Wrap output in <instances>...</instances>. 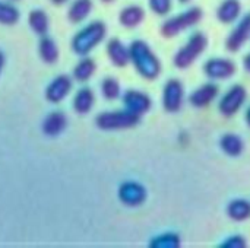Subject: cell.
Returning <instances> with one entry per match:
<instances>
[{"label": "cell", "mask_w": 250, "mask_h": 248, "mask_svg": "<svg viewBox=\"0 0 250 248\" xmlns=\"http://www.w3.org/2000/svg\"><path fill=\"white\" fill-rule=\"evenodd\" d=\"M245 118H246V123H248V126L250 127V107L248 108V111H246V115H245Z\"/></svg>", "instance_id": "1f68e13d"}, {"label": "cell", "mask_w": 250, "mask_h": 248, "mask_svg": "<svg viewBox=\"0 0 250 248\" xmlns=\"http://www.w3.org/2000/svg\"><path fill=\"white\" fill-rule=\"evenodd\" d=\"M54 4H63V3H66L67 0H51Z\"/></svg>", "instance_id": "d6a6232c"}, {"label": "cell", "mask_w": 250, "mask_h": 248, "mask_svg": "<svg viewBox=\"0 0 250 248\" xmlns=\"http://www.w3.org/2000/svg\"><path fill=\"white\" fill-rule=\"evenodd\" d=\"M218 94H220L218 85L205 83V85H201L198 89H195L189 95V102L195 108H205V107H208L209 104H212L215 101Z\"/></svg>", "instance_id": "4fadbf2b"}, {"label": "cell", "mask_w": 250, "mask_h": 248, "mask_svg": "<svg viewBox=\"0 0 250 248\" xmlns=\"http://www.w3.org/2000/svg\"><path fill=\"white\" fill-rule=\"evenodd\" d=\"M208 47V37L204 32H193L188 42L176 53L173 63L177 69L190 67Z\"/></svg>", "instance_id": "3957f363"}, {"label": "cell", "mask_w": 250, "mask_h": 248, "mask_svg": "<svg viewBox=\"0 0 250 248\" xmlns=\"http://www.w3.org/2000/svg\"><path fill=\"white\" fill-rule=\"evenodd\" d=\"M107 54L111 63L117 67H125L130 61V53L129 47H126L120 39L113 38L107 44Z\"/></svg>", "instance_id": "5bb4252c"}, {"label": "cell", "mask_w": 250, "mask_h": 248, "mask_svg": "<svg viewBox=\"0 0 250 248\" xmlns=\"http://www.w3.org/2000/svg\"><path fill=\"white\" fill-rule=\"evenodd\" d=\"M246 98H248L246 88L243 85H233L221 98L218 104V110L224 117H233L245 105Z\"/></svg>", "instance_id": "8992f818"}, {"label": "cell", "mask_w": 250, "mask_h": 248, "mask_svg": "<svg viewBox=\"0 0 250 248\" xmlns=\"http://www.w3.org/2000/svg\"><path fill=\"white\" fill-rule=\"evenodd\" d=\"M107 34V26L101 20L91 22L83 29H81L72 39V48L79 56L89 54L104 38Z\"/></svg>", "instance_id": "7a4b0ae2"}, {"label": "cell", "mask_w": 250, "mask_h": 248, "mask_svg": "<svg viewBox=\"0 0 250 248\" xmlns=\"http://www.w3.org/2000/svg\"><path fill=\"white\" fill-rule=\"evenodd\" d=\"M146 189L136 181H126L119 187V199L129 208L141 206L146 200Z\"/></svg>", "instance_id": "9c48e42d"}, {"label": "cell", "mask_w": 250, "mask_h": 248, "mask_svg": "<svg viewBox=\"0 0 250 248\" xmlns=\"http://www.w3.org/2000/svg\"><path fill=\"white\" fill-rule=\"evenodd\" d=\"M151 10L158 16H166L171 10V0H148Z\"/></svg>", "instance_id": "83f0119b"}, {"label": "cell", "mask_w": 250, "mask_h": 248, "mask_svg": "<svg viewBox=\"0 0 250 248\" xmlns=\"http://www.w3.org/2000/svg\"><path fill=\"white\" fill-rule=\"evenodd\" d=\"M19 20V10L10 3L0 1V23L1 25H15Z\"/></svg>", "instance_id": "484cf974"}, {"label": "cell", "mask_w": 250, "mask_h": 248, "mask_svg": "<svg viewBox=\"0 0 250 248\" xmlns=\"http://www.w3.org/2000/svg\"><path fill=\"white\" fill-rule=\"evenodd\" d=\"M205 75L212 80H226L234 76L236 63L230 58L224 57H212L204 66Z\"/></svg>", "instance_id": "ba28073f"}, {"label": "cell", "mask_w": 250, "mask_h": 248, "mask_svg": "<svg viewBox=\"0 0 250 248\" xmlns=\"http://www.w3.org/2000/svg\"><path fill=\"white\" fill-rule=\"evenodd\" d=\"M141 121V115L130 113L129 110L122 111H104L97 115L95 124L101 130L113 132V130H126L138 126Z\"/></svg>", "instance_id": "5b68a950"}, {"label": "cell", "mask_w": 250, "mask_h": 248, "mask_svg": "<svg viewBox=\"0 0 250 248\" xmlns=\"http://www.w3.org/2000/svg\"><path fill=\"white\" fill-rule=\"evenodd\" d=\"M227 215L234 222H245L250 219V202L246 199H234L227 206Z\"/></svg>", "instance_id": "e0dca14e"}, {"label": "cell", "mask_w": 250, "mask_h": 248, "mask_svg": "<svg viewBox=\"0 0 250 248\" xmlns=\"http://www.w3.org/2000/svg\"><path fill=\"white\" fill-rule=\"evenodd\" d=\"M101 92L105 99H116L120 95V83L114 77H105L101 82Z\"/></svg>", "instance_id": "4316f807"}, {"label": "cell", "mask_w": 250, "mask_h": 248, "mask_svg": "<svg viewBox=\"0 0 250 248\" xmlns=\"http://www.w3.org/2000/svg\"><path fill=\"white\" fill-rule=\"evenodd\" d=\"M185 88L179 79H170L164 85L163 107L167 113H179L183 105Z\"/></svg>", "instance_id": "52a82bcc"}, {"label": "cell", "mask_w": 250, "mask_h": 248, "mask_svg": "<svg viewBox=\"0 0 250 248\" xmlns=\"http://www.w3.org/2000/svg\"><path fill=\"white\" fill-rule=\"evenodd\" d=\"M67 124L66 115L60 111H53L50 115H47V118L42 123V132L47 136H57L60 134L64 127Z\"/></svg>", "instance_id": "ac0fdd59"}, {"label": "cell", "mask_w": 250, "mask_h": 248, "mask_svg": "<svg viewBox=\"0 0 250 248\" xmlns=\"http://www.w3.org/2000/svg\"><path fill=\"white\" fill-rule=\"evenodd\" d=\"M92 10V0H75L67 12V18L73 23L85 20Z\"/></svg>", "instance_id": "44dd1931"}, {"label": "cell", "mask_w": 250, "mask_h": 248, "mask_svg": "<svg viewBox=\"0 0 250 248\" xmlns=\"http://www.w3.org/2000/svg\"><path fill=\"white\" fill-rule=\"evenodd\" d=\"M28 22L31 29L38 34V35H45L48 31V16L44 10L41 9H34L29 12Z\"/></svg>", "instance_id": "7402d4cb"}, {"label": "cell", "mask_w": 250, "mask_h": 248, "mask_svg": "<svg viewBox=\"0 0 250 248\" xmlns=\"http://www.w3.org/2000/svg\"><path fill=\"white\" fill-rule=\"evenodd\" d=\"M144 18H145V10L136 4L125 7L119 15V20L125 28H136L138 25L142 23Z\"/></svg>", "instance_id": "2e32d148"}, {"label": "cell", "mask_w": 250, "mask_h": 248, "mask_svg": "<svg viewBox=\"0 0 250 248\" xmlns=\"http://www.w3.org/2000/svg\"><path fill=\"white\" fill-rule=\"evenodd\" d=\"M123 104H125L126 110H129L130 113L138 114V115H144L152 107V101H151L149 95H146L145 92L136 91V89L126 91V94L123 95Z\"/></svg>", "instance_id": "8fae6325"}, {"label": "cell", "mask_w": 250, "mask_h": 248, "mask_svg": "<svg viewBox=\"0 0 250 248\" xmlns=\"http://www.w3.org/2000/svg\"><path fill=\"white\" fill-rule=\"evenodd\" d=\"M72 89V80L69 76L66 75H60L57 77H54L50 85L45 89V98L47 101L53 102V104H59L62 102L70 92Z\"/></svg>", "instance_id": "7c38bea8"}, {"label": "cell", "mask_w": 250, "mask_h": 248, "mask_svg": "<svg viewBox=\"0 0 250 248\" xmlns=\"http://www.w3.org/2000/svg\"><path fill=\"white\" fill-rule=\"evenodd\" d=\"M95 69H97L95 61H94L92 58H89V57H85V58H82V60L76 64V67H75V70H73V77H75L78 82H86V80H89L91 76L95 73Z\"/></svg>", "instance_id": "cb8c5ba5"}, {"label": "cell", "mask_w": 250, "mask_h": 248, "mask_svg": "<svg viewBox=\"0 0 250 248\" xmlns=\"http://www.w3.org/2000/svg\"><path fill=\"white\" fill-rule=\"evenodd\" d=\"M95 104V95L89 88H82L76 92L73 99V108L79 114H86Z\"/></svg>", "instance_id": "ffe728a7"}, {"label": "cell", "mask_w": 250, "mask_h": 248, "mask_svg": "<svg viewBox=\"0 0 250 248\" xmlns=\"http://www.w3.org/2000/svg\"><path fill=\"white\" fill-rule=\"evenodd\" d=\"M103 1H105V3H110V1H113V0H103Z\"/></svg>", "instance_id": "e575fe53"}, {"label": "cell", "mask_w": 250, "mask_h": 248, "mask_svg": "<svg viewBox=\"0 0 250 248\" xmlns=\"http://www.w3.org/2000/svg\"><path fill=\"white\" fill-rule=\"evenodd\" d=\"M179 1H180V3H182V4H186V3H189V1H190V0H179Z\"/></svg>", "instance_id": "836d02e7"}, {"label": "cell", "mask_w": 250, "mask_h": 248, "mask_svg": "<svg viewBox=\"0 0 250 248\" xmlns=\"http://www.w3.org/2000/svg\"><path fill=\"white\" fill-rule=\"evenodd\" d=\"M248 246L246 238L242 235H231L229 237L220 247L221 248H245Z\"/></svg>", "instance_id": "f1b7e54d"}, {"label": "cell", "mask_w": 250, "mask_h": 248, "mask_svg": "<svg viewBox=\"0 0 250 248\" xmlns=\"http://www.w3.org/2000/svg\"><path fill=\"white\" fill-rule=\"evenodd\" d=\"M3 66H4V56H3V53L0 51V73H1V70H3Z\"/></svg>", "instance_id": "4dcf8cb0"}, {"label": "cell", "mask_w": 250, "mask_h": 248, "mask_svg": "<svg viewBox=\"0 0 250 248\" xmlns=\"http://www.w3.org/2000/svg\"><path fill=\"white\" fill-rule=\"evenodd\" d=\"M130 61L136 72L146 80H155L161 73V61L152 48L142 39H135L130 47Z\"/></svg>", "instance_id": "6da1fadb"}, {"label": "cell", "mask_w": 250, "mask_h": 248, "mask_svg": "<svg viewBox=\"0 0 250 248\" xmlns=\"http://www.w3.org/2000/svg\"><path fill=\"white\" fill-rule=\"evenodd\" d=\"M242 3L240 0H224L217 9V18L221 23H233L240 18Z\"/></svg>", "instance_id": "9a60e30c"}, {"label": "cell", "mask_w": 250, "mask_h": 248, "mask_svg": "<svg viewBox=\"0 0 250 248\" xmlns=\"http://www.w3.org/2000/svg\"><path fill=\"white\" fill-rule=\"evenodd\" d=\"M220 148L221 151L227 155V156H231V158H236L239 156L242 152H243V148H245V143L242 140L240 136L234 134V133H227L221 137L220 140Z\"/></svg>", "instance_id": "d6986e66"}, {"label": "cell", "mask_w": 250, "mask_h": 248, "mask_svg": "<svg viewBox=\"0 0 250 248\" xmlns=\"http://www.w3.org/2000/svg\"><path fill=\"white\" fill-rule=\"evenodd\" d=\"M38 51H40V57L47 64H54L59 60V48H57L56 42L48 37L41 38Z\"/></svg>", "instance_id": "603a6c76"}, {"label": "cell", "mask_w": 250, "mask_h": 248, "mask_svg": "<svg viewBox=\"0 0 250 248\" xmlns=\"http://www.w3.org/2000/svg\"><path fill=\"white\" fill-rule=\"evenodd\" d=\"M250 38V13H246L226 39V48L231 53L240 51Z\"/></svg>", "instance_id": "30bf717a"}, {"label": "cell", "mask_w": 250, "mask_h": 248, "mask_svg": "<svg viewBox=\"0 0 250 248\" xmlns=\"http://www.w3.org/2000/svg\"><path fill=\"white\" fill-rule=\"evenodd\" d=\"M204 16V12L201 7L195 6L190 7L176 16H171L161 25V35L164 38H174L179 34L185 32L186 29L198 25Z\"/></svg>", "instance_id": "277c9868"}, {"label": "cell", "mask_w": 250, "mask_h": 248, "mask_svg": "<svg viewBox=\"0 0 250 248\" xmlns=\"http://www.w3.org/2000/svg\"><path fill=\"white\" fill-rule=\"evenodd\" d=\"M243 67H245V70L250 73V53L249 54H246L245 56V58H243Z\"/></svg>", "instance_id": "f546056e"}, {"label": "cell", "mask_w": 250, "mask_h": 248, "mask_svg": "<svg viewBox=\"0 0 250 248\" xmlns=\"http://www.w3.org/2000/svg\"><path fill=\"white\" fill-rule=\"evenodd\" d=\"M182 244L180 235L176 232H164L151 240V248H179Z\"/></svg>", "instance_id": "d4e9b609"}]
</instances>
